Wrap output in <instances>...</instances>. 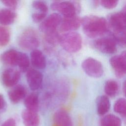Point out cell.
<instances>
[{
    "label": "cell",
    "instance_id": "cell-35",
    "mask_svg": "<svg viewBox=\"0 0 126 126\" xmlns=\"http://www.w3.org/2000/svg\"><path fill=\"white\" fill-rule=\"evenodd\" d=\"M122 11L126 14V3L125 4V5H124V7H123Z\"/></svg>",
    "mask_w": 126,
    "mask_h": 126
},
{
    "label": "cell",
    "instance_id": "cell-12",
    "mask_svg": "<svg viewBox=\"0 0 126 126\" xmlns=\"http://www.w3.org/2000/svg\"><path fill=\"white\" fill-rule=\"evenodd\" d=\"M82 18L75 16L72 17H63L60 25V29L64 32H70L77 30L81 25Z\"/></svg>",
    "mask_w": 126,
    "mask_h": 126
},
{
    "label": "cell",
    "instance_id": "cell-10",
    "mask_svg": "<svg viewBox=\"0 0 126 126\" xmlns=\"http://www.w3.org/2000/svg\"><path fill=\"white\" fill-rule=\"evenodd\" d=\"M20 78V73L18 70L8 68L5 69L1 74L2 84L7 87L15 86Z\"/></svg>",
    "mask_w": 126,
    "mask_h": 126
},
{
    "label": "cell",
    "instance_id": "cell-25",
    "mask_svg": "<svg viewBox=\"0 0 126 126\" xmlns=\"http://www.w3.org/2000/svg\"><path fill=\"white\" fill-rule=\"evenodd\" d=\"M10 32L4 26H0V46L6 45L10 40Z\"/></svg>",
    "mask_w": 126,
    "mask_h": 126
},
{
    "label": "cell",
    "instance_id": "cell-18",
    "mask_svg": "<svg viewBox=\"0 0 126 126\" xmlns=\"http://www.w3.org/2000/svg\"><path fill=\"white\" fill-rule=\"evenodd\" d=\"M110 108V102L107 95L99 96L96 101V109L97 114L100 116L105 115Z\"/></svg>",
    "mask_w": 126,
    "mask_h": 126
},
{
    "label": "cell",
    "instance_id": "cell-15",
    "mask_svg": "<svg viewBox=\"0 0 126 126\" xmlns=\"http://www.w3.org/2000/svg\"><path fill=\"white\" fill-rule=\"evenodd\" d=\"M53 121L57 126H73L71 117L63 110H58L54 114Z\"/></svg>",
    "mask_w": 126,
    "mask_h": 126
},
{
    "label": "cell",
    "instance_id": "cell-17",
    "mask_svg": "<svg viewBox=\"0 0 126 126\" xmlns=\"http://www.w3.org/2000/svg\"><path fill=\"white\" fill-rule=\"evenodd\" d=\"M26 95V90L22 85L14 86L8 93L10 100L13 103H17L25 98Z\"/></svg>",
    "mask_w": 126,
    "mask_h": 126
},
{
    "label": "cell",
    "instance_id": "cell-19",
    "mask_svg": "<svg viewBox=\"0 0 126 126\" xmlns=\"http://www.w3.org/2000/svg\"><path fill=\"white\" fill-rule=\"evenodd\" d=\"M24 105L30 111L37 112L39 109V98L38 95L34 93H31L24 98Z\"/></svg>",
    "mask_w": 126,
    "mask_h": 126
},
{
    "label": "cell",
    "instance_id": "cell-4",
    "mask_svg": "<svg viewBox=\"0 0 126 126\" xmlns=\"http://www.w3.org/2000/svg\"><path fill=\"white\" fill-rule=\"evenodd\" d=\"M18 44L23 49L33 50L39 45V39L36 32L32 29L24 31L18 38Z\"/></svg>",
    "mask_w": 126,
    "mask_h": 126
},
{
    "label": "cell",
    "instance_id": "cell-3",
    "mask_svg": "<svg viewBox=\"0 0 126 126\" xmlns=\"http://www.w3.org/2000/svg\"><path fill=\"white\" fill-rule=\"evenodd\" d=\"M51 8L54 11L59 12L63 17H72L76 16L81 8L77 2L70 1H54L51 4Z\"/></svg>",
    "mask_w": 126,
    "mask_h": 126
},
{
    "label": "cell",
    "instance_id": "cell-8",
    "mask_svg": "<svg viewBox=\"0 0 126 126\" xmlns=\"http://www.w3.org/2000/svg\"><path fill=\"white\" fill-rule=\"evenodd\" d=\"M62 20V18L59 13H52L41 22L39 30L44 34L57 31V28L60 25Z\"/></svg>",
    "mask_w": 126,
    "mask_h": 126
},
{
    "label": "cell",
    "instance_id": "cell-33",
    "mask_svg": "<svg viewBox=\"0 0 126 126\" xmlns=\"http://www.w3.org/2000/svg\"><path fill=\"white\" fill-rule=\"evenodd\" d=\"M6 106V102L2 95L0 94V111L4 110Z\"/></svg>",
    "mask_w": 126,
    "mask_h": 126
},
{
    "label": "cell",
    "instance_id": "cell-1",
    "mask_svg": "<svg viewBox=\"0 0 126 126\" xmlns=\"http://www.w3.org/2000/svg\"><path fill=\"white\" fill-rule=\"evenodd\" d=\"M81 25L84 33L92 38L104 34L108 28V24L104 17L95 15L84 17L82 18Z\"/></svg>",
    "mask_w": 126,
    "mask_h": 126
},
{
    "label": "cell",
    "instance_id": "cell-29",
    "mask_svg": "<svg viewBox=\"0 0 126 126\" xmlns=\"http://www.w3.org/2000/svg\"><path fill=\"white\" fill-rule=\"evenodd\" d=\"M100 4L106 9H113L117 6L118 1L116 0H102L99 1Z\"/></svg>",
    "mask_w": 126,
    "mask_h": 126
},
{
    "label": "cell",
    "instance_id": "cell-27",
    "mask_svg": "<svg viewBox=\"0 0 126 126\" xmlns=\"http://www.w3.org/2000/svg\"><path fill=\"white\" fill-rule=\"evenodd\" d=\"M60 36L57 31L45 34L46 41L51 45L54 46L60 43Z\"/></svg>",
    "mask_w": 126,
    "mask_h": 126
},
{
    "label": "cell",
    "instance_id": "cell-34",
    "mask_svg": "<svg viewBox=\"0 0 126 126\" xmlns=\"http://www.w3.org/2000/svg\"><path fill=\"white\" fill-rule=\"evenodd\" d=\"M123 90L125 95L126 96V80H125L123 85Z\"/></svg>",
    "mask_w": 126,
    "mask_h": 126
},
{
    "label": "cell",
    "instance_id": "cell-5",
    "mask_svg": "<svg viewBox=\"0 0 126 126\" xmlns=\"http://www.w3.org/2000/svg\"><path fill=\"white\" fill-rule=\"evenodd\" d=\"M82 68L88 76L93 78H99L103 75V67L99 61L93 58H88L82 63Z\"/></svg>",
    "mask_w": 126,
    "mask_h": 126
},
{
    "label": "cell",
    "instance_id": "cell-21",
    "mask_svg": "<svg viewBox=\"0 0 126 126\" xmlns=\"http://www.w3.org/2000/svg\"><path fill=\"white\" fill-rule=\"evenodd\" d=\"M100 126H122V121L119 117L114 114H107L101 119Z\"/></svg>",
    "mask_w": 126,
    "mask_h": 126
},
{
    "label": "cell",
    "instance_id": "cell-23",
    "mask_svg": "<svg viewBox=\"0 0 126 126\" xmlns=\"http://www.w3.org/2000/svg\"><path fill=\"white\" fill-rule=\"evenodd\" d=\"M114 111L124 117H126V99L120 98L117 99L114 104Z\"/></svg>",
    "mask_w": 126,
    "mask_h": 126
},
{
    "label": "cell",
    "instance_id": "cell-9",
    "mask_svg": "<svg viewBox=\"0 0 126 126\" xmlns=\"http://www.w3.org/2000/svg\"><path fill=\"white\" fill-rule=\"evenodd\" d=\"M108 25L113 32L124 29L126 28V14L123 11L111 14L108 20Z\"/></svg>",
    "mask_w": 126,
    "mask_h": 126
},
{
    "label": "cell",
    "instance_id": "cell-2",
    "mask_svg": "<svg viewBox=\"0 0 126 126\" xmlns=\"http://www.w3.org/2000/svg\"><path fill=\"white\" fill-rule=\"evenodd\" d=\"M59 43L66 51L75 53L81 49L82 39L80 34L76 32H67L60 36Z\"/></svg>",
    "mask_w": 126,
    "mask_h": 126
},
{
    "label": "cell",
    "instance_id": "cell-31",
    "mask_svg": "<svg viewBox=\"0 0 126 126\" xmlns=\"http://www.w3.org/2000/svg\"><path fill=\"white\" fill-rule=\"evenodd\" d=\"M1 2L5 6L12 10L15 9L18 5L17 1L15 0H1Z\"/></svg>",
    "mask_w": 126,
    "mask_h": 126
},
{
    "label": "cell",
    "instance_id": "cell-7",
    "mask_svg": "<svg viewBox=\"0 0 126 126\" xmlns=\"http://www.w3.org/2000/svg\"><path fill=\"white\" fill-rule=\"evenodd\" d=\"M109 63L118 78H122L126 75V51L120 55L112 56Z\"/></svg>",
    "mask_w": 126,
    "mask_h": 126
},
{
    "label": "cell",
    "instance_id": "cell-22",
    "mask_svg": "<svg viewBox=\"0 0 126 126\" xmlns=\"http://www.w3.org/2000/svg\"><path fill=\"white\" fill-rule=\"evenodd\" d=\"M119 86L117 81L113 80H107L104 85V90L107 96L114 97L119 91Z\"/></svg>",
    "mask_w": 126,
    "mask_h": 126
},
{
    "label": "cell",
    "instance_id": "cell-20",
    "mask_svg": "<svg viewBox=\"0 0 126 126\" xmlns=\"http://www.w3.org/2000/svg\"><path fill=\"white\" fill-rule=\"evenodd\" d=\"M16 14L10 9L0 10V24L3 26L9 25L14 23Z\"/></svg>",
    "mask_w": 126,
    "mask_h": 126
},
{
    "label": "cell",
    "instance_id": "cell-30",
    "mask_svg": "<svg viewBox=\"0 0 126 126\" xmlns=\"http://www.w3.org/2000/svg\"><path fill=\"white\" fill-rule=\"evenodd\" d=\"M46 13L34 12L32 14V18L34 22L41 23L46 18Z\"/></svg>",
    "mask_w": 126,
    "mask_h": 126
},
{
    "label": "cell",
    "instance_id": "cell-28",
    "mask_svg": "<svg viewBox=\"0 0 126 126\" xmlns=\"http://www.w3.org/2000/svg\"><path fill=\"white\" fill-rule=\"evenodd\" d=\"M32 7L35 10L34 12L47 14L48 7L47 4L43 1H33L32 2Z\"/></svg>",
    "mask_w": 126,
    "mask_h": 126
},
{
    "label": "cell",
    "instance_id": "cell-26",
    "mask_svg": "<svg viewBox=\"0 0 126 126\" xmlns=\"http://www.w3.org/2000/svg\"><path fill=\"white\" fill-rule=\"evenodd\" d=\"M113 36L117 43L123 47H126V28L121 31L113 32Z\"/></svg>",
    "mask_w": 126,
    "mask_h": 126
},
{
    "label": "cell",
    "instance_id": "cell-32",
    "mask_svg": "<svg viewBox=\"0 0 126 126\" xmlns=\"http://www.w3.org/2000/svg\"><path fill=\"white\" fill-rule=\"evenodd\" d=\"M0 126H16V122L14 119L11 118L5 120Z\"/></svg>",
    "mask_w": 126,
    "mask_h": 126
},
{
    "label": "cell",
    "instance_id": "cell-16",
    "mask_svg": "<svg viewBox=\"0 0 126 126\" xmlns=\"http://www.w3.org/2000/svg\"><path fill=\"white\" fill-rule=\"evenodd\" d=\"M30 61L36 68L43 69L46 67V60L43 53L39 50L35 49L31 52Z\"/></svg>",
    "mask_w": 126,
    "mask_h": 126
},
{
    "label": "cell",
    "instance_id": "cell-14",
    "mask_svg": "<svg viewBox=\"0 0 126 126\" xmlns=\"http://www.w3.org/2000/svg\"><path fill=\"white\" fill-rule=\"evenodd\" d=\"M21 118L24 126H38L40 123L37 112L26 109L22 112Z\"/></svg>",
    "mask_w": 126,
    "mask_h": 126
},
{
    "label": "cell",
    "instance_id": "cell-6",
    "mask_svg": "<svg viewBox=\"0 0 126 126\" xmlns=\"http://www.w3.org/2000/svg\"><path fill=\"white\" fill-rule=\"evenodd\" d=\"M94 45L95 49L104 54H112L117 51V42L113 35L97 38L94 41Z\"/></svg>",
    "mask_w": 126,
    "mask_h": 126
},
{
    "label": "cell",
    "instance_id": "cell-13",
    "mask_svg": "<svg viewBox=\"0 0 126 126\" xmlns=\"http://www.w3.org/2000/svg\"><path fill=\"white\" fill-rule=\"evenodd\" d=\"M21 52L10 49L3 52L0 57V61L4 64L9 65H17Z\"/></svg>",
    "mask_w": 126,
    "mask_h": 126
},
{
    "label": "cell",
    "instance_id": "cell-11",
    "mask_svg": "<svg viewBox=\"0 0 126 126\" xmlns=\"http://www.w3.org/2000/svg\"><path fill=\"white\" fill-rule=\"evenodd\" d=\"M26 78L28 85L32 90H37L41 87L43 75L40 71L34 69H29L27 72Z\"/></svg>",
    "mask_w": 126,
    "mask_h": 126
},
{
    "label": "cell",
    "instance_id": "cell-24",
    "mask_svg": "<svg viewBox=\"0 0 126 126\" xmlns=\"http://www.w3.org/2000/svg\"><path fill=\"white\" fill-rule=\"evenodd\" d=\"M30 59L28 56L26 54L21 52L17 65L20 70L22 72L28 71L30 65Z\"/></svg>",
    "mask_w": 126,
    "mask_h": 126
}]
</instances>
